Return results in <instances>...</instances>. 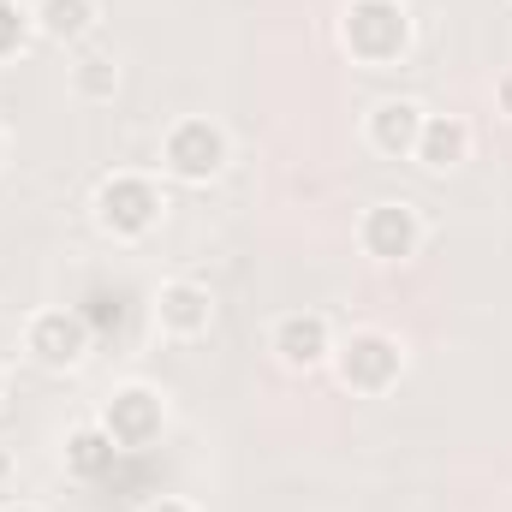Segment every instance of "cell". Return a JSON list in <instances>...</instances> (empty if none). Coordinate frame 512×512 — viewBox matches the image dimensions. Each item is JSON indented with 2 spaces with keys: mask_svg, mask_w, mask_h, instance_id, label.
I'll return each instance as SVG.
<instances>
[{
  "mask_svg": "<svg viewBox=\"0 0 512 512\" xmlns=\"http://www.w3.org/2000/svg\"><path fill=\"white\" fill-rule=\"evenodd\" d=\"M340 48L358 66H399L411 54V6L405 0H346Z\"/></svg>",
  "mask_w": 512,
  "mask_h": 512,
  "instance_id": "6da1fadb",
  "label": "cell"
},
{
  "mask_svg": "<svg viewBox=\"0 0 512 512\" xmlns=\"http://www.w3.org/2000/svg\"><path fill=\"white\" fill-rule=\"evenodd\" d=\"M96 227L108 233V239H149L155 227H161V215H167V191H161V179H149V173H108L102 185H96Z\"/></svg>",
  "mask_w": 512,
  "mask_h": 512,
  "instance_id": "7a4b0ae2",
  "label": "cell"
},
{
  "mask_svg": "<svg viewBox=\"0 0 512 512\" xmlns=\"http://www.w3.org/2000/svg\"><path fill=\"white\" fill-rule=\"evenodd\" d=\"M334 376H340V387L346 393H358V399H382V393H393L399 387V376H405V346L393 340V334H382V328H352L346 340H334Z\"/></svg>",
  "mask_w": 512,
  "mask_h": 512,
  "instance_id": "3957f363",
  "label": "cell"
},
{
  "mask_svg": "<svg viewBox=\"0 0 512 512\" xmlns=\"http://www.w3.org/2000/svg\"><path fill=\"white\" fill-rule=\"evenodd\" d=\"M161 167L179 179V185H209L227 173V131L203 114H185L173 120L161 137Z\"/></svg>",
  "mask_w": 512,
  "mask_h": 512,
  "instance_id": "277c9868",
  "label": "cell"
},
{
  "mask_svg": "<svg viewBox=\"0 0 512 512\" xmlns=\"http://www.w3.org/2000/svg\"><path fill=\"white\" fill-rule=\"evenodd\" d=\"M96 423L114 435L120 453H143V447H155V441L167 435V393L149 387V382L114 387V393L102 399V417H96Z\"/></svg>",
  "mask_w": 512,
  "mask_h": 512,
  "instance_id": "5b68a950",
  "label": "cell"
},
{
  "mask_svg": "<svg viewBox=\"0 0 512 512\" xmlns=\"http://www.w3.org/2000/svg\"><path fill=\"white\" fill-rule=\"evenodd\" d=\"M24 352H30L36 370L66 376V370H78V364L90 358V322H84L78 310H66V304L36 310V316L24 322Z\"/></svg>",
  "mask_w": 512,
  "mask_h": 512,
  "instance_id": "8992f818",
  "label": "cell"
},
{
  "mask_svg": "<svg viewBox=\"0 0 512 512\" xmlns=\"http://www.w3.org/2000/svg\"><path fill=\"white\" fill-rule=\"evenodd\" d=\"M358 251L370 262H411L423 251V215L405 203V197H387V203H370L358 215Z\"/></svg>",
  "mask_w": 512,
  "mask_h": 512,
  "instance_id": "52a82bcc",
  "label": "cell"
},
{
  "mask_svg": "<svg viewBox=\"0 0 512 512\" xmlns=\"http://www.w3.org/2000/svg\"><path fill=\"white\" fill-rule=\"evenodd\" d=\"M268 352H274L286 370H322V364L334 358V328H328L322 310H286V316H274V328H268Z\"/></svg>",
  "mask_w": 512,
  "mask_h": 512,
  "instance_id": "ba28073f",
  "label": "cell"
},
{
  "mask_svg": "<svg viewBox=\"0 0 512 512\" xmlns=\"http://www.w3.org/2000/svg\"><path fill=\"white\" fill-rule=\"evenodd\" d=\"M149 310H155V328L173 334V340H197V334L215 328V292L203 280H161Z\"/></svg>",
  "mask_w": 512,
  "mask_h": 512,
  "instance_id": "9c48e42d",
  "label": "cell"
},
{
  "mask_svg": "<svg viewBox=\"0 0 512 512\" xmlns=\"http://www.w3.org/2000/svg\"><path fill=\"white\" fill-rule=\"evenodd\" d=\"M423 102H411V96H387L376 102L370 114H364V137H370V149L387 155V161H411V149H417V131H423Z\"/></svg>",
  "mask_w": 512,
  "mask_h": 512,
  "instance_id": "30bf717a",
  "label": "cell"
},
{
  "mask_svg": "<svg viewBox=\"0 0 512 512\" xmlns=\"http://www.w3.org/2000/svg\"><path fill=\"white\" fill-rule=\"evenodd\" d=\"M411 161H417L423 173H453V167H465V161H471V120H459V114H423V131H417Z\"/></svg>",
  "mask_w": 512,
  "mask_h": 512,
  "instance_id": "8fae6325",
  "label": "cell"
},
{
  "mask_svg": "<svg viewBox=\"0 0 512 512\" xmlns=\"http://www.w3.org/2000/svg\"><path fill=\"white\" fill-rule=\"evenodd\" d=\"M114 459H120V447H114V435H108L102 423H78V429L66 435V471H72L78 483H102V477L114 471Z\"/></svg>",
  "mask_w": 512,
  "mask_h": 512,
  "instance_id": "7c38bea8",
  "label": "cell"
},
{
  "mask_svg": "<svg viewBox=\"0 0 512 512\" xmlns=\"http://www.w3.org/2000/svg\"><path fill=\"white\" fill-rule=\"evenodd\" d=\"M96 0H36V36H48V42H84L90 30H96Z\"/></svg>",
  "mask_w": 512,
  "mask_h": 512,
  "instance_id": "4fadbf2b",
  "label": "cell"
},
{
  "mask_svg": "<svg viewBox=\"0 0 512 512\" xmlns=\"http://www.w3.org/2000/svg\"><path fill=\"white\" fill-rule=\"evenodd\" d=\"M72 90H78L84 102H114V90H120V66H114L108 54H84V60L72 66Z\"/></svg>",
  "mask_w": 512,
  "mask_h": 512,
  "instance_id": "5bb4252c",
  "label": "cell"
},
{
  "mask_svg": "<svg viewBox=\"0 0 512 512\" xmlns=\"http://www.w3.org/2000/svg\"><path fill=\"white\" fill-rule=\"evenodd\" d=\"M30 36H36V6H24V0H0V66L18 60V54L30 48Z\"/></svg>",
  "mask_w": 512,
  "mask_h": 512,
  "instance_id": "9a60e30c",
  "label": "cell"
},
{
  "mask_svg": "<svg viewBox=\"0 0 512 512\" xmlns=\"http://www.w3.org/2000/svg\"><path fill=\"white\" fill-rule=\"evenodd\" d=\"M495 108L512 120V72H501V84H495Z\"/></svg>",
  "mask_w": 512,
  "mask_h": 512,
  "instance_id": "2e32d148",
  "label": "cell"
},
{
  "mask_svg": "<svg viewBox=\"0 0 512 512\" xmlns=\"http://www.w3.org/2000/svg\"><path fill=\"white\" fill-rule=\"evenodd\" d=\"M143 512H197L191 501H179V495H161V501H149Z\"/></svg>",
  "mask_w": 512,
  "mask_h": 512,
  "instance_id": "e0dca14e",
  "label": "cell"
},
{
  "mask_svg": "<svg viewBox=\"0 0 512 512\" xmlns=\"http://www.w3.org/2000/svg\"><path fill=\"white\" fill-rule=\"evenodd\" d=\"M12 477H18V459H12V447H6V441H0V489H6V483H12Z\"/></svg>",
  "mask_w": 512,
  "mask_h": 512,
  "instance_id": "ac0fdd59",
  "label": "cell"
},
{
  "mask_svg": "<svg viewBox=\"0 0 512 512\" xmlns=\"http://www.w3.org/2000/svg\"><path fill=\"white\" fill-rule=\"evenodd\" d=\"M0 512H42V507H30V501H18V507H0Z\"/></svg>",
  "mask_w": 512,
  "mask_h": 512,
  "instance_id": "d6986e66",
  "label": "cell"
},
{
  "mask_svg": "<svg viewBox=\"0 0 512 512\" xmlns=\"http://www.w3.org/2000/svg\"><path fill=\"white\" fill-rule=\"evenodd\" d=\"M0 161H6V126H0Z\"/></svg>",
  "mask_w": 512,
  "mask_h": 512,
  "instance_id": "ffe728a7",
  "label": "cell"
},
{
  "mask_svg": "<svg viewBox=\"0 0 512 512\" xmlns=\"http://www.w3.org/2000/svg\"><path fill=\"white\" fill-rule=\"evenodd\" d=\"M0 387H6V370H0Z\"/></svg>",
  "mask_w": 512,
  "mask_h": 512,
  "instance_id": "44dd1931",
  "label": "cell"
}]
</instances>
